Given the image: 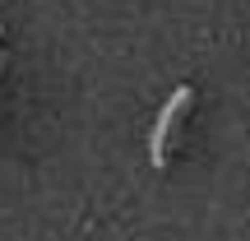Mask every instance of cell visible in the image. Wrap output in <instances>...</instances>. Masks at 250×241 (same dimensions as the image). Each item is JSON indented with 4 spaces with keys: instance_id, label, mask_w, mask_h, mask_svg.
<instances>
[{
    "instance_id": "cell-1",
    "label": "cell",
    "mask_w": 250,
    "mask_h": 241,
    "mask_svg": "<svg viewBox=\"0 0 250 241\" xmlns=\"http://www.w3.org/2000/svg\"><path fill=\"white\" fill-rule=\"evenodd\" d=\"M190 102V88H176L171 93V102L162 107V116H158V130H153V162L162 167V158H167V139H171V125H176L181 116V107Z\"/></svg>"
}]
</instances>
